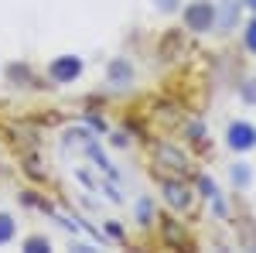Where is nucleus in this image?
Here are the masks:
<instances>
[{"label":"nucleus","mask_w":256,"mask_h":253,"mask_svg":"<svg viewBox=\"0 0 256 253\" xmlns=\"http://www.w3.org/2000/svg\"><path fill=\"white\" fill-rule=\"evenodd\" d=\"M150 175L154 178H195V161L181 144L158 140L150 147Z\"/></svg>","instance_id":"1"},{"label":"nucleus","mask_w":256,"mask_h":253,"mask_svg":"<svg viewBox=\"0 0 256 253\" xmlns=\"http://www.w3.org/2000/svg\"><path fill=\"white\" fill-rule=\"evenodd\" d=\"M216 24H218V11L212 0H192V4H184L181 28L188 35H208V31H216Z\"/></svg>","instance_id":"2"},{"label":"nucleus","mask_w":256,"mask_h":253,"mask_svg":"<svg viewBox=\"0 0 256 253\" xmlns=\"http://www.w3.org/2000/svg\"><path fill=\"white\" fill-rule=\"evenodd\" d=\"M158 233H160V243L168 246V250H198L195 236L188 233V226L178 219V212H160L158 219Z\"/></svg>","instance_id":"3"},{"label":"nucleus","mask_w":256,"mask_h":253,"mask_svg":"<svg viewBox=\"0 0 256 253\" xmlns=\"http://www.w3.org/2000/svg\"><path fill=\"white\" fill-rule=\"evenodd\" d=\"M158 185H160V195H164L171 212H178V215L195 212V192H192L188 178H158Z\"/></svg>","instance_id":"4"},{"label":"nucleus","mask_w":256,"mask_h":253,"mask_svg":"<svg viewBox=\"0 0 256 253\" xmlns=\"http://www.w3.org/2000/svg\"><path fill=\"white\" fill-rule=\"evenodd\" d=\"M188 55V31L181 28H168L158 38V59L160 62H181Z\"/></svg>","instance_id":"5"},{"label":"nucleus","mask_w":256,"mask_h":253,"mask_svg":"<svg viewBox=\"0 0 256 253\" xmlns=\"http://www.w3.org/2000/svg\"><path fill=\"white\" fill-rule=\"evenodd\" d=\"M82 76V59L79 55H58V59L48 62V79L58 82V86H68Z\"/></svg>","instance_id":"6"},{"label":"nucleus","mask_w":256,"mask_h":253,"mask_svg":"<svg viewBox=\"0 0 256 253\" xmlns=\"http://www.w3.org/2000/svg\"><path fill=\"white\" fill-rule=\"evenodd\" d=\"M226 144L232 147V151H250V147H256V127H250L246 120H232L229 127H226Z\"/></svg>","instance_id":"7"},{"label":"nucleus","mask_w":256,"mask_h":253,"mask_svg":"<svg viewBox=\"0 0 256 253\" xmlns=\"http://www.w3.org/2000/svg\"><path fill=\"white\" fill-rule=\"evenodd\" d=\"M232 226H236V239L246 246V250H256V222L250 212H236L232 219Z\"/></svg>","instance_id":"8"},{"label":"nucleus","mask_w":256,"mask_h":253,"mask_svg":"<svg viewBox=\"0 0 256 253\" xmlns=\"http://www.w3.org/2000/svg\"><path fill=\"white\" fill-rule=\"evenodd\" d=\"M7 79H10V82H18V86H28V89H44V86L38 82V76L31 72V65H24V62L7 65Z\"/></svg>","instance_id":"9"},{"label":"nucleus","mask_w":256,"mask_h":253,"mask_svg":"<svg viewBox=\"0 0 256 253\" xmlns=\"http://www.w3.org/2000/svg\"><path fill=\"white\" fill-rule=\"evenodd\" d=\"M184 127V134H188V144L195 147L198 154H205V151H212V137L202 130V123L198 120H188V123H181Z\"/></svg>","instance_id":"10"},{"label":"nucleus","mask_w":256,"mask_h":253,"mask_svg":"<svg viewBox=\"0 0 256 253\" xmlns=\"http://www.w3.org/2000/svg\"><path fill=\"white\" fill-rule=\"evenodd\" d=\"M130 79H134V69L126 65V59H113L110 62V82H113V86H126Z\"/></svg>","instance_id":"11"},{"label":"nucleus","mask_w":256,"mask_h":253,"mask_svg":"<svg viewBox=\"0 0 256 253\" xmlns=\"http://www.w3.org/2000/svg\"><path fill=\"white\" fill-rule=\"evenodd\" d=\"M195 185H198V192L205 195L208 202H216V205H218V188H216V181H212V178H208V175H198V171H195Z\"/></svg>","instance_id":"12"},{"label":"nucleus","mask_w":256,"mask_h":253,"mask_svg":"<svg viewBox=\"0 0 256 253\" xmlns=\"http://www.w3.org/2000/svg\"><path fill=\"white\" fill-rule=\"evenodd\" d=\"M229 178H232V185H236L239 192H242V188H250V181H253V171H250V164H236V168L229 171Z\"/></svg>","instance_id":"13"},{"label":"nucleus","mask_w":256,"mask_h":253,"mask_svg":"<svg viewBox=\"0 0 256 253\" xmlns=\"http://www.w3.org/2000/svg\"><path fill=\"white\" fill-rule=\"evenodd\" d=\"M14 239V219L7 212H0V246H7Z\"/></svg>","instance_id":"14"},{"label":"nucleus","mask_w":256,"mask_h":253,"mask_svg":"<svg viewBox=\"0 0 256 253\" xmlns=\"http://www.w3.org/2000/svg\"><path fill=\"white\" fill-rule=\"evenodd\" d=\"M24 250H28V253H48V250H52V243H48L44 236H28V239H24Z\"/></svg>","instance_id":"15"},{"label":"nucleus","mask_w":256,"mask_h":253,"mask_svg":"<svg viewBox=\"0 0 256 253\" xmlns=\"http://www.w3.org/2000/svg\"><path fill=\"white\" fill-rule=\"evenodd\" d=\"M239 96H242V103L256 106V79H246V82L239 86Z\"/></svg>","instance_id":"16"},{"label":"nucleus","mask_w":256,"mask_h":253,"mask_svg":"<svg viewBox=\"0 0 256 253\" xmlns=\"http://www.w3.org/2000/svg\"><path fill=\"white\" fill-rule=\"evenodd\" d=\"M242 41H246V48H250V52H256V18L246 24V35H242Z\"/></svg>","instance_id":"17"},{"label":"nucleus","mask_w":256,"mask_h":253,"mask_svg":"<svg viewBox=\"0 0 256 253\" xmlns=\"http://www.w3.org/2000/svg\"><path fill=\"white\" fill-rule=\"evenodd\" d=\"M154 4H158L160 11H174V7H178V0H154Z\"/></svg>","instance_id":"18"},{"label":"nucleus","mask_w":256,"mask_h":253,"mask_svg":"<svg viewBox=\"0 0 256 253\" xmlns=\"http://www.w3.org/2000/svg\"><path fill=\"white\" fill-rule=\"evenodd\" d=\"M242 4H246V7H250V11L256 14V0H242Z\"/></svg>","instance_id":"19"}]
</instances>
